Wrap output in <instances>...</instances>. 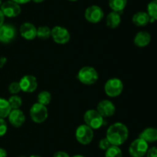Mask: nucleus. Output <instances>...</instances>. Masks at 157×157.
Returning <instances> with one entry per match:
<instances>
[{"label": "nucleus", "instance_id": "0eeeda50", "mask_svg": "<svg viewBox=\"0 0 157 157\" xmlns=\"http://www.w3.org/2000/svg\"><path fill=\"white\" fill-rule=\"evenodd\" d=\"M124 89L123 82L118 78H112L107 80L104 86V91L110 97H117L121 95Z\"/></svg>", "mask_w": 157, "mask_h": 157}, {"label": "nucleus", "instance_id": "6e6552de", "mask_svg": "<svg viewBox=\"0 0 157 157\" xmlns=\"http://www.w3.org/2000/svg\"><path fill=\"white\" fill-rule=\"evenodd\" d=\"M104 11L100 6H90L87 8L84 12V17L86 20L90 23H96L100 22L104 18Z\"/></svg>", "mask_w": 157, "mask_h": 157}, {"label": "nucleus", "instance_id": "c756f323", "mask_svg": "<svg viewBox=\"0 0 157 157\" xmlns=\"http://www.w3.org/2000/svg\"><path fill=\"white\" fill-rule=\"evenodd\" d=\"M146 155H147V157H157V147L153 146L148 149Z\"/></svg>", "mask_w": 157, "mask_h": 157}, {"label": "nucleus", "instance_id": "b1692460", "mask_svg": "<svg viewBox=\"0 0 157 157\" xmlns=\"http://www.w3.org/2000/svg\"><path fill=\"white\" fill-rule=\"evenodd\" d=\"M52 100V95L48 91H41L38 95V103L44 106H48Z\"/></svg>", "mask_w": 157, "mask_h": 157}, {"label": "nucleus", "instance_id": "c9c22d12", "mask_svg": "<svg viewBox=\"0 0 157 157\" xmlns=\"http://www.w3.org/2000/svg\"><path fill=\"white\" fill-rule=\"evenodd\" d=\"M72 157H85L84 155H73Z\"/></svg>", "mask_w": 157, "mask_h": 157}, {"label": "nucleus", "instance_id": "72a5a7b5", "mask_svg": "<svg viewBox=\"0 0 157 157\" xmlns=\"http://www.w3.org/2000/svg\"><path fill=\"white\" fill-rule=\"evenodd\" d=\"M0 157H7V152L3 148H0Z\"/></svg>", "mask_w": 157, "mask_h": 157}, {"label": "nucleus", "instance_id": "a878e982", "mask_svg": "<svg viewBox=\"0 0 157 157\" xmlns=\"http://www.w3.org/2000/svg\"><path fill=\"white\" fill-rule=\"evenodd\" d=\"M9 105H10L12 109H18L21 107L22 104V100L19 95H13L8 99Z\"/></svg>", "mask_w": 157, "mask_h": 157}, {"label": "nucleus", "instance_id": "aec40b11", "mask_svg": "<svg viewBox=\"0 0 157 157\" xmlns=\"http://www.w3.org/2000/svg\"><path fill=\"white\" fill-rule=\"evenodd\" d=\"M108 4L113 12H121L127 6V0H108Z\"/></svg>", "mask_w": 157, "mask_h": 157}, {"label": "nucleus", "instance_id": "4be33fe9", "mask_svg": "<svg viewBox=\"0 0 157 157\" xmlns=\"http://www.w3.org/2000/svg\"><path fill=\"white\" fill-rule=\"evenodd\" d=\"M147 12L150 17V22L157 20V0H153L149 3Z\"/></svg>", "mask_w": 157, "mask_h": 157}, {"label": "nucleus", "instance_id": "1a4fd4ad", "mask_svg": "<svg viewBox=\"0 0 157 157\" xmlns=\"http://www.w3.org/2000/svg\"><path fill=\"white\" fill-rule=\"evenodd\" d=\"M51 36L52 37V38H53L55 42L60 45L67 43L71 38V35L68 30H67L66 28L59 26H55V27L52 29Z\"/></svg>", "mask_w": 157, "mask_h": 157}, {"label": "nucleus", "instance_id": "dca6fc26", "mask_svg": "<svg viewBox=\"0 0 157 157\" xmlns=\"http://www.w3.org/2000/svg\"><path fill=\"white\" fill-rule=\"evenodd\" d=\"M151 42V35L146 31H141L135 35L133 42L135 46L140 48H144L148 46Z\"/></svg>", "mask_w": 157, "mask_h": 157}, {"label": "nucleus", "instance_id": "f257e3e1", "mask_svg": "<svg viewBox=\"0 0 157 157\" xmlns=\"http://www.w3.org/2000/svg\"><path fill=\"white\" fill-rule=\"evenodd\" d=\"M129 136L128 128L126 125L121 123H116L112 124L107 129L106 138L108 139L110 144L113 146H121L127 140Z\"/></svg>", "mask_w": 157, "mask_h": 157}, {"label": "nucleus", "instance_id": "c85d7f7f", "mask_svg": "<svg viewBox=\"0 0 157 157\" xmlns=\"http://www.w3.org/2000/svg\"><path fill=\"white\" fill-rule=\"evenodd\" d=\"M8 129V126L4 119L0 118V137L3 136L6 133Z\"/></svg>", "mask_w": 157, "mask_h": 157}, {"label": "nucleus", "instance_id": "58836bf2", "mask_svg": "<svg viewBox=\"0 0 157 157\" xmlns=\"http://www.w3.org/2000/svg\"><path fill=\"white\" fill-rule=\"evenodd\" d=\"M69 1H71V2H75V1H78V0H69Z\"/></svg>", "mask_w": 157, "mask_h": 157}, {"label": "nucleus", "instance_id": "2eb2a0df", "mask_svg": "<svg viewBox=\"0 0 157 157\" xmlns=\"http://www.w3.org/2000/svg\"><path fill=\"white\" fill-rule=\"evenodd\" d=\"M20 34L27 40H33L37 37V28L31 22H24L20 26Z\"/></svg>", "mask_w": 157, "mask_h": 157}, {"label": "nucleus", "instance_id": "4c0bfd02", "mask_svg": "<svg viewBox=\"0 0 157 157\" xmlns=\"http://www.w3.org/2000/svg\"><path fill=\"white\" fill-rule=\"evenodd\" d=\"M2 4V0H0V8H1Z\"/></svg>", "mask_w": 157, "mask_h": 157}, {"label": "nucleus", "instance_id": "f3484780", "mask_svg": "<svg viewBox=\"0 0 157 157\" xmlns=\"http://www.w3.org/2000/svg\"><path fill=\"white\" fill-rule=\"evenodd\" d=\"M132 22L136 26H146L150 22V17L147 12L140 11L133 15Z\"/></svg>", "mask_w": 157, "mask_h": 157}, {"label": "nucleus", "instance_id": "20e7f679", "mask_svg": "<svg viewBox=\"0 0 157 157\" xmlns=\"http://www.w3.org/2000/svg\"><path fill=\"white\" fill-rule=\"evenodd\" d=\"M149 145L145 140L136 139L129 146V153L132 157H144L147 154Z\"/></svg>", "mask_w": 157, "mask_h": 157}, {"label": "nucleus", "instance_id": "2f4dec72", "mask_svg": "<svg viewBox=\"0 0 157 157\" xmlns=\"http://www.w3.org/2000/svg\"><path fill=\"white\" fill-rule=\"evenodd\" d=\"M12 1L15 2V3L18 5H23V4H26V3L29 2L31 0H12Z\"/></svg>", "mask_w": 157, "mask_h": 157}, {"label": "nucleus", "instance_id": "39448f33", "mask_svg": "<svg viewBox=\"0 0 157 157\" xmlns=\"http://www.w3.org/2000/svg\"><path fill=\"white\" fill-rule=\"evenodd\" d=\"M75 138L77 141L82 145H87L92 142L94 139L93 129L86 124L78 126L75 132Z\"/></svg>", "mask_w": 157, "mask_h": 157}, {"label": "nucleus", "instance_id": "423d86ee", "mask_svg": "<svg viewBox=\"0 0 157 157\" xmlns=\"http://www.w3.org/2000/svg\"><path fill=\"white\" fill-rule=\"evenodd\" d=\"M48 112L47 107L40 103H35L30 109V116L35 123H42L47 119Z\"/></svg>", "mask_w": 157, "mask_h": 157}, {"label": "nucleus", "instance_id": "473e14b6", "mask_svg": "<svg viewBox=\"0 0 157 157\" xmlns=\"http://www.w3.org/2000/svg\"><path fill=\"white\" fill-rule=\"evenodd\" d=\"M4 22H5V15L4 14L2 13V12L1 11V9H0V27L4 24Z\"/></svg>", "mask_w": 157, "mask_h": 157}, {"label": "nucleus", "instance_id": "ea45409f", "mask_svg": "<svg viewBox=\"0 0 157 157\" xmlns=\"http://www.w3.org/2000/svg\"><path fill=\"white\" fill-rule=\"evenodd\" d=\"M19 157H26V156H25V155H21V156H19Z\"/></svg>", "mask_w": 157, "mask_h": 157}, {"label": "nucleus", "instance_id": "ddd939ff", "mask_svg": "<svg viewBox=\"0 0 157 157\" xmlns=\"http://www.w3.org/2000/svg\"><path fill=\"white\" fill-rule=\"evenodd\" d=\"M97 111L103 117H110L114 115L116 112V107L111 101L107 99L102 100L98 103L97 106Z\"/></svg>", "mask_w": 157, "mask_h": 157}, {"label": "nucleus", "instance_id": "7ed1b4c3", "mask_svg": "<svg viewBox=\"0 0 157 157\" xmlns=\"http://www.w3.org/2000/svg\"><path fill=\"white\" fill-rule=\"evenodd\" d=\"M84 120L85 124L92 129H98L103 126L104 117L95 109H89L84 113Z\"/></svg>", "mask_w": 157, "mask_h": 157}, {"label": "nucleus", "instance_id": "f704fd0d", "mask_svg": "<svg viewBox=\"0 0 157 157\" xmlns=\"http://www.w3.org/2000/svg\"><path fill=\"white\" fill-rule=\"evenodd\" d=\"M31 1L34 2H35V3H41V2H44V0H31Z\"/></svg>", "mask_w": 157, "mask_h": 157}, {"label": "nucleus", "instance_id": "6ab92c4d", "mask_svg": "<svg viewBox=\"0 0 157 157\" xmlns=\"http://www.w3.org/2000/svg\"><path fill=\"white\" fill-rule=\"evenodd\" d=\"M121 22V17L120 15V12H111L107 15L106 18V24L110 29H115L118 27Z\"/></svg>", "mask_w": 157, "mask_h": 157}, {"label": "nucleus", "instance_id": "e433bc0d", "mask_svg": "<svg viewBox=\"0 0 157 157\" xmlns=\"http://www.w3.org/2000/svg\"><path fill=\"white\" fill-rule=\"evenodd\" d=\"M29 157H41V156H40V155H32Z\"/></svg>", "mask_w": 157, "mask_h": 157}, {"label": "nucleus", "instance_id": "9b49d317", "mask_svg": "<svg viewBox=\"0 0 157 157\" xmlns=\"http://www.w3.org/2000/svg\"><path fill=\"white\" fill-rule=\"evenodd\" d=\"M21 90L25 92H33L38 87V81L36 77L32 75H24L18 82Z\"/></svg>", "mask_w": 157, "mask_h": 157}, {"label": "nucleus", "instance_id": "cd10ccee", "mask_svg": "<svg viewBox=\"0 0 157 157\" xmlns=\"http://www.w3.org/2000/svg\"><path fill=\"white\" fill-rule=\"evenodd\" d=\"M110 146H111V144H110V143L108 141V139H107L106 137L104 139H101L100 140L99 148L101 149H102V150L106 151Z\"/></svg>", "mask_w": 157, "mask_h": 157}, {"label": "nucleus", "instance_id": "393cba45", "mask_svg": "<svg viewBox=\"0 0 157 157\" xmlns=\"http://www.w3.org/2000/svg\"><path fill=\"white\" fill-rule=\"evenodd\" d=\"M52 29L48 26H40L37 29V37L41 39H47L51 37Z\"/></svg>", "mask_w": 157, "mask_h": 157}, {"label": "nucleus", "instance_id": "f03ea898", "mask_svg": "<svg viewBox=\"0 0 157 157\" xmlns=\"http://www.w3.org/2000/svg\"><path fill=\"white\" fill-rule=\"evenodd\" d=\"M98 72L91 66H84L81 68L78 74V78L81 83L87 86H90L98 80Z\"/></svg>", "mask_w": 157, "mask_h": 157}, {"label": "nucleus", "instance_id": "4468645a", "mask_svg": "<svg viewBox=\"0 0 157 157\" xmlns=\"http://www.w3.org/2000/svg\"><path fill=\"white\" fill-rule=\"evenodd\" d=\"M8 117L10 124L15 128L21 127L25 122V115L19 109H12Z\"/></svg>", "mask_w": 157, "mask_h": 157}, {"label": "nucleus", "instance_id": "bb28decb", "mask_svg": "<svg viewBox=\"0 0 157 157\" xmlns=\"http://www.w3.org/2000/svg\"><path fill=\"white\" fill-rule=\"evenodd\" d=\"M9 91L10 93L13 94V95H16L17 93L21 91V87L18 82H13L11 83L9 86Z\"/></svg>", "mask_w": 157, "mask_h": 157}, {"label": "nucleus", "instance_id": "f8f14e48", "mask_svg": "<svg viewBox=\"0 0 157 157\" xmlns=\"http://www.w3.org/2000/svg\"><path fill=\"white\" fill-rule=\"evenodd\" d=\"M16 35V30L12 25L3 24L0 27V42L2 43H10Z\"/></svg>", "mask_w": 157, "mask_h": 157}, {"label": "nucleus", "instance_id": "5701e85b", "mask_svg": "<svg viewBox=\"0 0 157 157\" xmlns=\"http://www.w3.org/2000/svg\"><path fill=\"white\" fill-rule=\"evenodd\" d=\"M105 157H123V152L117 146L111 145L105 152Z\"/></svg>", "mask_w": 157, "mask_h": 157}, {"label": "nucleus", "instance_id": "7c9ffc66", "mask_svg": "<svg viewBox=\"0 0 157 157\" xmlns=\"http://www.w3.org/2000/svg\"><path fill=\"white\" fill-rule=\"evenodd\" d=\"M53 157H70V155L64 151H58L54 154Z\"/></svg>", "mask_w": 157, "mask_h": 157}, {"label": "nucleus", "instance_id": "9d476101", "mask_svg": "<svg viewBox=\"0 0 157 157\" xmlns=\"http://www.w3.org/2000/svg\"><path fill=\"white\" fill-rule=\"evenodd\" d=\"M0 9L4 14L5 17L8 18H15L21 13L20 5L17 4L12 0H8L2 2Z\"/></svg>", "mask_w": 157, "mask_h": 157}, {"label": "nucleus", "instance_id": "412c9836", "mask_svg": "<svg viewBox=\"0 0 157 157\" xmlns=\"http://www.w3.org/2000/svg\"><path fill=\"white\" fill-rule=\"evenodd\" d=\"M11 110H12V108L8 100L0 98V118L5 119L8 117Z\"/></svg>", "mask_w": 157, "mask_h": 157}, {"label": "nucleus", "instance_id": "a211bd4d", "mask_svg": "<svg viewBox=\"0 0 157 157\" xmlns=\"http://www.w3.org/2000/svg\"><path fill=\"white\" fill-rule=\"evenodd\" d=\"M139 138L145 140L147 143L157 142V129L154 127L147 128L140 132Z\"/></svg>", "mask_w": 157, "mask_h": 157}]
</instances>
